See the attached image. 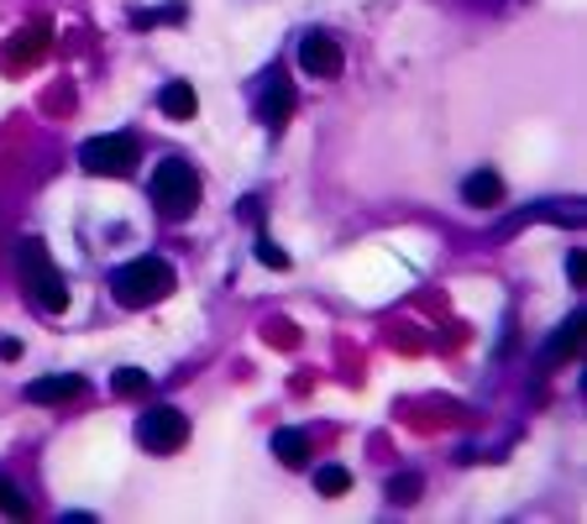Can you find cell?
<instances>
[{
    "label": "cell",
    "instance_id": "cell-4",
    "mask_svg": "<svg viewBox=\"0 0 587 524\" xmlns=\"http://www.w3.org/2000/svg\"><path fill=\"white\" fill-rule=\"evenodd\" d=\"M143 158V142L132 132H111V137H90L80 147V168L95 174V179H126L132 168Z\"/></svg>",
    "mask_w": 587,
    "mask_h": 524
},
{
    "label": "cell",
    "instance_id": "cell-21",
    "mask_svg": "<svg viewBox=\"0 0 587 524\" xmlns=\"http://www.w3.org/2000/svg\"><path fill=\"white\" fill-rule=\"evenodd\" d=\"M483 6H504V0H483Z\"/></svg>",
    "mask_w": 587,
    "mask_h": 524
},
{
    "label": "cell",
    "instance_id": "cell-10",
    "mask_svg": "<svg viewBox=\"0 0 587 524\" xmlns=\"http://www.w3.org/2000/svg\"><path fill=\"white\" fill-rule=\"evenodd\" d=\"M583 331H587V315H567L562 331L546 342V363H572V357L583 352Z\"/></svg>",
    "mask_w": 587,
    "mask_h": 524
},
{
    "label": "cell",
    "instance_id": "cell-5",
    "mask_svg": "<svg viewBox=\"0 0 587 524\" xmlns=\"http://www.w3.org/2000/svg\"><path fill=\"white\" fill-rule=\"evenodd\" d=\"M137 441H143V451H153V457H174V451H184V441H189V420H184L179 409H147L143 420H137Z\"/></svg>",
    "mask_w": 587,
    "mask_h": 524
},
{
    "label": "cell",
    "instance_id": "cell-1",
    "mask_svg": "<svg viewBox=\"0 0 587 524\" xmlns=\"http://www.w3.org/2000/svg\"><path fill=\"white\" fill-rule=\"evenodd\" d=\"M17 273L27 283V300L38 304V310H48V315L69 310V283H63V273L53 268V258H48V247L38 237H21L17 242Z\"/></svg>",
    "mask_w": 587,
    "mask_h": 524
},
{
    "label": "cell",
    "instance_id": "cell-20",
    "mask_svg": "<svg viewBox=\"0 0 587 524\" xmlns=\"http://www.w3.org/2000/svg\"><path fill=\"white\" fill-rule=\"evenodd\" d=\"M258 262H268V268H289V252H279V247L263 237V242H258Z\"/></svg>",
    "mask_w": 587,
    "mask_h": 524
},
{
    "label": "cell",
    "instance_id": "cell-7",
    "mask_svg": "<svg viewBox=\"0 0 587 524\" xmlns=\"http://www.w3.org/2000/svg\"><path fill=\"white\" fill-rule=\"evenodd\" d=\"M21 394L27 404H74L90 394V384H84V373H48V378H32Z\"/></svg>",
    "mask_w": 587,
    "mask_h": 524
},
{
    "label": "cell",
    "instance_id": "cell-18",
    "mask_svg": "<svg viewBox=\"0 0 587 524\" xmlns=\"http://www.w3.org/2000/svg\"><path fill=\"white\" fill-rule=\"evenodd\" d=\"M567 279H572V289H587V252L583 247L567 252Z\"/></svg>",
    "mask_w": 587,
    "mask_h": 524
},
{
    "label": "cell",
    "instance_id": "cell-11",
    "mask_svg": "<svg viewBox=\"0 0 587 524\" xmlns=\"http://www.w3.org/2000/svg\"><path fill=\"white\" fill-rule=\"evenodd\" d=\"M462 200L478 205V210H493V205H504V179H499L493 168H478V174L462 184Z\"/></svg>",
    "mask_w": 587,
    "mask_h": 524
},
{
    "label": "cell",
    "instance_id": "cell-17",
    "mask_svg": "<svg viewBox=\"0 0 587 524\" xmlns=\"http://www.w3.org/2000/svg\"><path fill=\"white\" fill-rule=\"evenodd\" d=\"M388 499H394V504H415V499H420V478H394V483H388Z\"/></svg>",
    "mask_w": 587,
    "mask_h": 524
},
{
    "label": "cell",
    "instance_id": "cell-19",
    "mask_svg": "<svg viewBox=\"0 0 587 524\" xmlns=\"http://www.w3.org/2000/svg\"><path fill=\"white\" fill-rule=\"evenodd\" d=\"M158 21H184V6H163V11H143L137 27H158Z\"/></svg>",
    "mask_w": 587,
    "mask_h": 524
},
{
    "label": "cell",
    "instance_id": "cell-14",
    "mask_svg": "<svg viewBox=\"0 0 587 524\" xmlns=\"http://www.w3.org/2000/svg\"><path fill=\"white\" fill-rule=\"evenodd\" d=\"M147 388H153V378H147L143 367H116V378H111V394H116V399H143Z\"/></svg>",
    "mask_w": 587,
    "mask_h": 524
},
{
    "label": "cell",
    "instance_id": "cell-8",
    "mask_svg": "<svg viewBox=\"0 0 587 524\" xmlns=\"http://www.w3.org/2000/svg\"><path fill=\"white\" fill-rule=\"evenodd\" d=\"M258 116H263L268 132H284L289 116H294V84H289V74H268L263 95H258Z\"/></svg>",
    "mask_w": 587,
    "mask_h": 524
},
{
    "label": "cell",
    "instance_id": "cell-3",
    "mask_svg": "<svg viewBox=\"0 0 587 524\" xmlns=\"http://www.w3.org/2000/svg\"><path fill=\"white\" fill-rule=\"evenodd\" d=\"M153 205H158L163 221H189L200 205V174L184 158H163L153 174Z\"/></svg>",
    "mask_w": 587,
    "mask_h": 524
},
{
    "label": "cell",
    "instance_id": "cell-13",
    "mask_svg": "<svg viewBox=\"0 0 587 524\" xmlns=\"http://www.w3.org/2000/svg\"><path fill=\"white\" fill-rule=\"evenodd\" d=\"M273 457L284 467H304L310 462V441H304L300 430H279V436H273Z\"/></svg>",
    "mask_w": 587,
    "mask_h": 524
},
{
    "label": "cell",
    "instance_id": "cell-12",
    "mask_svg": "<svg viewBox=\"0 0 587 524\" xmlns=\"http://www.w3.org/2000/svg\"><path fill=\"white\" fill-rule=\"evenodd\" d=\"M158 105H163V116H168V122H195V111H200V101H195V90H189L184 80L163 84Z\"/></svg>",
    "mask_w": 587,
    "mask_h": 524
},
{
    "label": "cell",
    "instance_id": "cell-2",
    "mask_svg": "<svg viewBox=\"0 0 587 524\" xmlns=\"http://www.w3.org/2000/svg\"><path fill=\"white\" fill-rule=\"evenodd\" d=\"M174 262H163V258H137V262H126V268H116L111 273V294H116V304L122 310H147V304H158L174 294Z\"/></svg>",
    "mask_w": 587,
    "mask_h": 524
},
{
    "label": "cell",
    "instance_id": "cell-9",
    "mask_svg": "<svg viewBox=\"0 0 587 524\" xmlns=\"http://www.w3.org/2000/svg\"><path fill=\"white\" fill-rule=\"evenodd\" d=\"M48 48H53V32H48V27H27V32L6 48V69H11V74H21L27 63L48 59Z\"/></svg>",
    "mask_w": 587,
    "mask_h": 524
},
{
    "label": "cell",
    "instance_id": "cell-15",
    "mask_svg": "<svg viewBox=\"0 0 587 524\" xmlns=\"http://www.w3.org/2000/svg\"><path fill=\"white\" fill-rule=\"evenodd\" d=\"M315 488H321L325 499H342L346 488H352V472H346V467H336V462H331V467H321V472H315Z\"/></svg>",
    "mask_w": 587,
    "mask_h": 524
},
{
    "label": "cell",
    "instance_id": "cell-16",
    "mask_svg": "<svg viewBox=\"0 0 587 524\" xmlns=\"http://www.w3.org/2000/svg\"><path fill=\"white\" fill-rule=\"evenodd\" d=\"M0 514H11V520H27V514H32V504H27L17 493V483H6V478H0Z\"/></svg>",
    "mask_w": 587,
    "mask_h": 524
},
{
    "label": "cell",
    "instance_id": "cell-6",
    "mask_svg": "<svg viewBox=\"0 0 587 524\" xmlns=\"http://www.w3.org/2000/svg\"><path fill=\"white\" fill-rule=\"evenodd\" d=\"M300 69L304 74H315V80H336V74L346 69L342 42L331 38V32H310V38L300 42Z\"/></svg>",
    "mask_w": 587,
    "mask_h": 524
}]
</instances>
